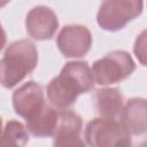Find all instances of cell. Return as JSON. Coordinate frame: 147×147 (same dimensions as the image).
Wrapping results in <instances>:
<instances>
[{
	"label": "cell",
	"mask_w": 147,
	"mask_h": 147,
	"mask_svg": "<svg viewBox=\"0 0 147 147\" xmlns=\"http://www.w3.org/2000/svg\"><path fill=\"white\" fill-rule=\"evenodd\" d=\"M133 53L140 64L147 67V29L137 37L133 46Z\"/></svg>",
	"instance_id": "obj_14"
},
{
	"label": "cell",
	"mask_w": 147,
	"mask_h": 147,
	"mask_svg": "<svg viewBox=\"0 0 147 147\" xmlns=\"http://www.w3.org/2000/svg\"><path fill=\"white\" fill-rule=\"evenodd\" d=\"M25 26L29 36L33 39L48 40L55 34L59 28V21L51 8L46 6H37L28 13Z\"/></svg>",
	"instance_id": "obj_8"
},
{
	"label": "cell",
	"mask_w": 147,
	"mask_h": 147,
	"mask_svg": "<svg viewBox=\"0 0 147 147\" xmlns=\"http://www.w3.org/2000/svg\"><path fill=\"white\" fill-rule=\"evenodd\" d=\"M93 86L94 76L88 63L71 61L47 85V98L53 106L65 109L76 102L79 94L90 92Z\"/></svg>",
	"instance_id": "obj_1"
},
{
	"label": "cell",
	"mask_w": 147,
	"mask_h": 147,
	"mask_svg": "<svg viewBox=\"0 0 147 147\" xmlns=\"http://www.w3.org/2000/svg\"><path fill=\"white\" fill-rule=\"evenodd\" d=\"M57 121L59 111L51 106L45 105L33 118L26 121V127L34 137H53L56 130Z\"/></svg>",
	"instance_id": "obj_11"
},
{
	"label": "cell",
	"mask_w": 147,
	"mask_h": 147,
	"mask_svg": "<svg viewBox=\"0 0 147 147\" xmlns=\"http://www.w3.org/2000/svg\"><path fill=\"white\" fill-rule=\"evenodd\" d=\"M122 123L134 136L147 133V100L142 98L130 99L121 113Z\"/></svg>",
	"instance_id": "obj_10"
},
{
	"label": "cell",
	"mask_w": 147,
	"mask_h": 147,
	"mask_svg": "<svg viewBox=\"0 0 147 147\" xmlns=\"http://www.w3.org/2000/svg\"><path fill=\"white\" fill-rule=\"evenodd\" d=\"M83 121L72 110H60L56 130L54 133V146H84L80 139Z\"/></svg>",
	"instance_id": "obj_9"
},
{
	"label": "cell",
	"mask_w": 147,
	"mask_h": 147,
	"mask_svg": "<svg viewBox=\"0 0 147 147\" xmlns=\"http://www.w3.org/2000/svg\"><path fill=\"white\" fill-rule=\"evenodd\" d=\"M56 44L65 57H82L88 53L92 46V36L86 26L70 24L60 31Z\"/></svg>",
	"instance_id": "obj_6"
},
{
	"label": "cell",
	"mask_w": 147,
	"mask_h": 147,
	"mask_svg": "<svg viewBox=\"0 0 147 147\" xmlns=\"http://www.w3.org/2000/svg\"><path fill=\"white\" fill-rule=\"evenodd\" d=\"M136 69V63L125 51H113L93 63L92 72L99 85H111L129 77Z\"/></svg>",
	"instance_id": "obj_5"
},
{
	"label": "cell",
	"mask_w": 147,
	"mask_h": 147,
	"mask_svg": "<svg viewBox=\"0 0 147 147\" xmlns=\"http://www.w3.org/2000/svg\"><path fill=\"white\" fill-rule=\"evenodd\" d=\"M84 138L86 144L93 147L130 146V131L122 122L115 118H94L85 127Z\"/></svg>",
	"instance_id": "obj_3"
},
{
	"label": "cell",
	"mask_w": 147,
	"mask_h": 147,
	"mask_svg": "<svg viewBox=\"0 0 147 147\" xmlns=\"http://www.w3.org/2000/svg\"><path fill=\"white\" fill-rule=\"evenodd\" d=\"M95 107L101 117L116 118L123 110V95L117 88L98 90L95 95Z\"/></svg>",
	"instance_id": "obj_12"
},
{
	"label": "cell",
	"mask_w": 147,
	"mask_h": 147,
	"mask_svg": "<svg viewBox=\"0 0 147 147\" xmlns=\"http://www.w3.org/2000/svg\"><path fill=\"white\" fill-rule=\"evenodd\" d=\"M144 0H105L96 22L106 31H118L142 13Z\"/></svg>",
	"instance_id": "obj_4"
},
{
	"label": "cell",
	"mask_w": 147,
	"mask_h": 147,
	"mask_svg": "<svg viewBox=\"0 0 147 147\" xmlns=\"http://www.w3.org/2000/svg\"><path fill=\"white\" fill-rule=\"evenodd\" d=\"M45 106V96L39 84L30 80L13 93L15 113L25 121L33 118Z\"/></svg>",
	"instance_id": "obj_7"
},
{
	"label": "cell",
	"mask_w": 147,
	"mask_h": 147,
	"mask_svg": "<svg viewBox=\"0 0 147 147\" xmlns=\"http://www.w3.org/2000/svg\"><path fill=\"white\" fill-rule=\"evenodd\" d=\"M38 63V52L34 44L21 39L8 45L1 59V84L11 88L32 72Z\"/></svg>",
	"instance_id": "obj_2"
},
{
	"label": "cell",
	"mask_w": 147,
	"mask_h": 147,
	"mask_svg": "<svg viewBox=\"0 0 147 147\" xmlns=\"http://www.w3.org/2000/svg\"><path fill=\"white\" fill-rule=\"evenodd\" d=\"M3 146H24L29 141L26 127L18 121H9L6 123L2 132Z\"/></svg>",
	"instance_id": "obj_13"
}]
</instances>
